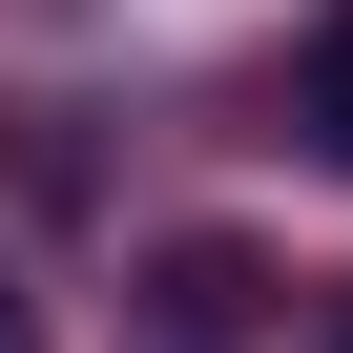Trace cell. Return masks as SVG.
Returning <instances> with one entry per match:
<instances>
[{
	"mask_svg": "<svg viewBox=\"0 0 353 353\" xmlns=\"http://www.w3.org/2000/svg\"><path fill=\"white\" fill-rule=\"evenodd\" d=\"M291 125L353 166V0H332V21H312V63H291Z\"/></svg>",
	"mask_w": 353,
	"mask_h": 353,
	"instance_id": "cell-1",
	"label": "cell"
},
{
	"mask_svg": "<svg viewBox=\"0 0 353 353\" xmlns=\"http://www.w3.org/2000/svg\"><path fill=\"white\" fill-rule=\"evenodd\" d=\"M0 353H42V312H21V291H0Z\"/></svg>",
	"mask_w": 353,
	"mask_h": 353,
	"instance_id": "cell-2",
	"label": "cell"
},
{
	"mask_svg": "<svg viewBox=\"0 0 353 353\" xmlns=\"http://www.w3.org/2000/svg\"><path fill=\"white\" fill-rule=\"evenodd\" d=\"M332 353H353V291H332Z\"/></svg>",
	"mask_w": 353,
	"mask_h": 353,
	"instance_id": "cell-3",
	"label": "cell"
}]
</instances>
